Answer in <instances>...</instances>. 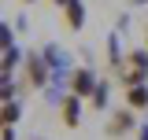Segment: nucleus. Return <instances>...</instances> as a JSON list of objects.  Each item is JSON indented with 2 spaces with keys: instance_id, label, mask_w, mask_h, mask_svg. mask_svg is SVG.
Listing matches in <instances>:
<instances>
[{
  "instance_id": "nucleus-6",
  "label": "nucleus",
  "mask_w": 148,
  "mask_h": 140,
  "mask_svg": "<svg viewBox=\"0 0 148 140\" xmlns=\"http://www.w3.org/2000/svg\"><path fill=\"white\" fill-rule=\"evenodd\" d=\"M63 15H67V26H71V30H82V26H85V7H82V0H67V4H63Z\"/></svg>"
},
{
  "instance_id": "nucleus-3",
  "label": "nucleus",
  "mask_w": 148,
  "mask_h": 140,
  "mask_svg": "<svg viewBox=\"0 0 148 140\" xmlns=\"http://www.w3.org/2000/svg\"><path fill=\"white\" fill-rule=\"evenodd\" d=\"M48 67H52V63L45 59V52L26 59V77H30V85H34V88H45V81H48Z\"/></svg>"
},
{
  "instance_id": "nucleus-12",
  "label": "nucleus",
  "mask_w": 148,
  "mask_h": 140,
  "mask_svg": "<svg viewBox=\"0 0 148 140\" xmlns=\"http://www.w3.org/2000/svg\"><path fill=\"white\" fill-rule=\"evenodd\" d=\"M141 140H148V125H145V129H141Z\"/></svg>"
},
{
  "instance_id": "nucleus-2",
  "label": "nucleus",
  "mask_w": 148,
  "mask_h": 140,
  "mask_svg": "<svg viewBox=\"0 0 148 140\" xmlns=\"http://www.w3.org/2000/svg\"><path fill=\"white\" fill-rule=\"evenodd\" d=\"M59 122L67 125V129H78V122H82V96H78V92H67V96H63V103H59Z\"/></svg>"
},
{
  "instance_id": "nucleus-5",
  "label": "nucleus",
  "mask_w": 148,
  "mask_h": 140,
  "mask_svg": "<svg viewBox=\"0 0 148 140\" xmlns=\"http://www.w3.org/2000/svg\"><path fill=\"white\" fill-rule=\"evenodd\" d=\"M96 85H100V81H96V74H92L89 67H78L71 74V92H78V96H92Z\"/></svg>"
},
{
  "instance_id": "nucleus-9",
  "label": "nucleus",
  "mask_w": 148,
  "mask_h": 140,
  "mask_svg": "<svg viewBox=\"0 0 148 140\" xmlns=\"http://www.w3.org/2000/svg\"><path fill=\"white\" fill-rule=\"evenodd\" d=\"M15 122H18V103L4 100V125H15Z\"/></svg>"
},
{
  "instance_id": "nucleus-10",
  "label": "nucleus",
  "mask_w": 148,
  "mask_h": 140,
  "mask_svg": "<svg viewBox=\"0 0 148 140\" xmlns=\"http://www.w3.org/2000/svg\"><path fill=\"white\" fill-rule=\"evenodd\" d=\"M18 59H22V55H18V48H8V55H4V74H8L11 67H15Z\"/></svg>"
},
{
  "instance_id": "nucleus-7",
  "label": "nucleus",
  "mask_w": 148,
  "mask_h": 140,
  "mask_svg": "<svg viewBox=\"0 0 148 140\" xmlns=\"http://www.w3.org/2000/svg\"><path fill=\"white\" fill-rule=\"evenodd\" d=\"M126 103L133 107V111H145V107H148V88H145V81H141V85H126Z\"/></svg>"
},
{
  "instance_id": "nucleus-13",
  "label": "nucleus",
  "mask_w": 148,
  "mask_h": 140,
  "mask_svg": "<svg viewBox=\"0 0 148 140\" xmlns=\"http://www.w3.org/2000/svg\"><path fill=\"white\" fill-rule=\"evenodd\" d=\"M52 4H59V7H63V4H67V0H52Z\"/></svg>"
},
{
  "instance_id": "nucleus-8",
  "label": "nucleus",
  "mask_w": 148,
  "mask_h": 140,
  "mask_svg": "<svg viewBox=\"0 0 148 140\" xmlns=\"http://www.w3.org/2000/svg\"><path fill=\"white\" fill-rule=\"evenodd\" d=\"M108 81H100V85H96V88H92V107H100V111H104V103H108Z\"/></svg>"
},
{
  "instance_id": "nucleus-1",
  "label": "nucleus",
  "mask_w": 148,
  "mask_h": 140,
  "mask_svg": "<svg viewBox=\"0 0 148 140\" xmlns=\"http://www.w3.org/2000/svg\"><path fill=\"white\" fill-rule=\"evenodd\" d=\"M119 74H122L126 85H141V81L148 77V48H145V52H130Z\"/></svg>"
},
{
  "instance_id": "nucleus-14",
  "label": "nucleus",
  "mask_w": 148,
  "mask_h": 140,
  "mask_svg": "<svg viewBox=\"0 0 148 140\" xmlns=\"http://www.w3.org/2000/svg\"><path fill=\"white\" fill-rule=\"evenodd\" d=\"M26 4H34V0H26Z\"/></svg>"
},
{
  "instance_id": "nucleus-4",
  "label": "nucleus",
  "mask_w": 148,
  "mask_h": 140,
  "mask_svg": "<svg viewBox=\"0 0 148 140\" xmlns=\"http://www.w3.org/2000/svg\"><path fill=\"white\" fill-rule=\"evenodd\" d=\"M130 129H133V107H122V111H115V114H111V122H108V129H104V133H108V137H126Z\"/></svg>"
},
{
  "instance_id": "nucleus-11",
  "label": "nucleus",
  "mask_w": 148,
  "mask_h": 140,
  "mask_svg": "<svg viewBox=\"0 0 148 140\" xmlns=\"http://www.w3.org/2000/svg\"><path fill=\"white\" fill-rule=\"evenodd\" d=\"M4 140H15V137H11V125H4Z\"/></svg>"
}]
</instances>
